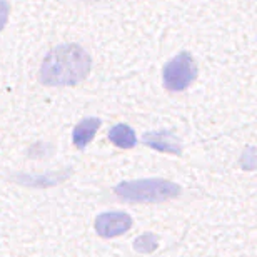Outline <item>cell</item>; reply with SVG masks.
<instances>
[{"mask_svg":"<svg viewBox=\"0 0 257 257\" xmlns=\"http://www.w3.org/2000/svg\"><path fill=\"white\" fill-rule=\"evenodd\" d=\"M114 192L125 202L159 204L181 195V186L167 179H137L117 184Z\"/></svg>","mask_w":257,"mask_h":257,"instance_id":"obj_2","label":"cell"},{"mask_svg":"<svg viewBox=\"0 0 257 257\" xmlns=\"http://www.w3.org/2000/svg\"><path fill=\"white\" fill-rule=\"evenodd\" d=\"M132 227V217L127 212H104L95 217V232L104 239L119 237Z\"/></svg>","mask_w":257,"mask_h":257,"instance_id":"obj_4","label":"cell"},{"mask_svg":"<svg viewBox=\"0 0 257 257\" xmlns=\"http://www.w3.org/2000/svg\"><path fill=\"white\" fill-rule=\"evenodd\" d=\"M142 142L147 147L154 149L162 154H171V156H181L182 146L177 136H174L171 131H152L146 132L142 136Z\"/></svg>","mask_w":257,"mask_h":257,"instance_id":"obj_5","label":"cell"},{"mask_svg":"<svg viewBox=\"0 0 257 257\" xmlns=\"http://www.w3.org/2000/svg\"><path fill=\"white\" fill-rule=\"evenodd\" d=\"M199 69L189 52H181L172 57L162 70L164 87L171 92H182L189 89L197 79Z\"/></svg>","mask_w":257,"mask_h":257,"instance_id":"obj_3","label":"cell"},{"mask_svg":"<svg viewBox=\"0 0 257 257\" xmlns=\"http://www.w3.org/2000/svg\"><path fill=\"white\" fill-rule=\"evenodd\" d=\"M100 119L97 117H87V119L80 120L79 124L74 127V132H72V142L77 149H85L89 144L94 141L97 131L100 127Z\"/></svg>","mask_w":257,"mask_h":257,"instance_id":"obj_6","label":"cell"},{"mask_svg":"<svg viewBox=\"0 0 257 257\" xmlns=\"http://www.w3.org/2000/svg\"><path fill=\"white\" fill-rule=\"evenodd\" d=\"M92 59L79 44H62L45 55L39 69L40 84L47 87H72L90 74Z\"/></svg>","mask_w":257,"mask_h":257,"instance_id":"obj_1","label":"cell"},{"mask_svg":"<svg viewBox=\"0 0 257 257\" xmlns=\"http://www.w3.org/2000/svg\"><path fill=\"white\" fill-rule=\"evenodd\" d=\"M159 245V237L156 234H151V232H146L142 234L141 237H137L134 240V249L137 252H144V254H149L152 250H156Z\"/></svg>","mask_w":257,"mask_h":257,"instance_id":"obj_8","label":"cell"},{"mask_svg":"<svg viewBox=\"0 0 257 257\" xmlns=\"http://www.w3.org/2000/svg\"><path fill=\"white\" fill-rule=\"evenodd\" d=\"M109 141L119 149H132L137 146L136 131L127 124H115L109 131Z\"/></svg>","mask_w":257,"mask_h":257,"instance_id":"obj_7","label":"cell"},{"mask_svg":"<svg viewBox=\"0 0 257 257\" xmlns=\"http://www.w3.org/2000/svg\"><path fill=\"white\" fill-rule=\"evenodd\" d=\"M69 176V172H65V174H62V176H40V177H35V176H19L17 179L19 181H27V182H24V184H29V182H32V181H39V184L37 186H52V184H55V182H59V181H64V179Z\"/></svg>","mask_w":257,"mask_h":257,"instance_id":"obj_9","label":"cell"},{"mask_svg":"<svg viewBox=\"0 0 257 257\" xmlns=\"http://www.w3.org/2000/svg\"><path fill=\"white\" fill-rule=\"evenodd\" d=\"M10 15V2L9 0H0V32L5 29Z\"/></svg>","mask_w":257,"mask_h":257,"instance_id":"obj_10","label":"cell"}]
</instances>
